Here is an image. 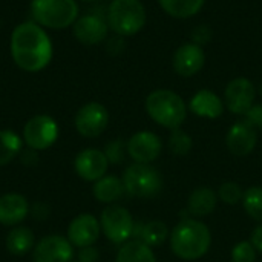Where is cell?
<instances>
[{
    "mask_svg": "<svg viewBox=\"0 0 262 262\" xmlns=\"http://www.w3.org/2000/svg\"><path fill=\"white\" fill-rule=\"evenodd\" d=\"M258 143V130L252 127L246 120L236 121L230 126L226 135V146L235 157L250 155Z\"/></svg>",
    "mask_w": 262,
    "mask_h": 262,
    "instance_id": "13",
    "label": "cell"
},
{
    "mask_svg": "<svg viewBox=\"0 0 262 262\" xmlns=\"http://www.w3.org/2000/svg\"><path fill=\"white\" fill-rule=\"evenodd\" d=\"M21 161H23V164H26V166H32V164H35L37 163V154H35V150H23V155H21Z\"/></svg>",
    "mask_w": 262,
    "mask_h": 262,
    "instance_id": "37",
    "label": "cell"
},
{
    "mask_svg": "<svg viewBox=\"0 0 262 262\" xmlns=\"http://www.w3.org/2000/svg\"><path fill=\"white\" fill-rule=\"evenodd\" d=\"M256 98V88L247 77H236L230 80L224 89V104L235 115H244Z\"/></svg>",
    "mask_w": 262,
    "mask_h": 262,
    "instance_id": "9",
    "label": "cell"
},
{
    "mask_svg": "<svg viewBox=\"0 0 262 262\" xmlns=\"http://www.w3.org/2000/svg\"><path fill=\"white\" fill-rule=\"evenodd\" d=\"M21 152V140L12 130H0V166H6Z\"/></svg>",
    "mask_w": 262,
    "mask_h": 262,
    "instance_id": "26",
    "label": "cell"
},
{
    "mask_svg": "<svg viewBox=\"0 0 262 262\" xmlns=\"http://www.w3.org/2000/svg\"><path fill=\"white\" fill-rule=\"evenodd\" d=\"M146 112L157 124L175 130L187 118L189 106L184 98L172 89H155L146 97Z\"/></svg>",
    "mask_w": 262,
    "mask_h": 262,
    "instance_id": "3",
    "label": "cell"
},
{
    "mask_svg": "<svg viewBox=\"0 0 262 262\" xmlns=\"http://www.w3.org/2000/svg\"><path fill=\"white\" fill-rule=\"evenodd\" d=\"M192 147H193V140L187 132H184L181 127L172 130L169 137V149L173 155H178V157L189 155Z\"/></svg>",
    "mask_w": 262,
    "mask_h": 262,
    "instance_id": "28",
    "label": "cell"
},
{
    "mask_svg": "<svg viewBox=\"0 0 262 262\" xmlns=\"http://www.w3.org/2000/svg\"><path fill=\"white\" fill-rule=\"evenodd\" d=\"M169 241L175 256L184 261H196L210 250L212 233L203 221L186 218L172 229Z\"/></svg>",
    "mask_w": 262,
    "mask_h": 262,
    "instance_id": "2",
    "label": "cell"
},
{
    "mask_svg": "<svg viewBox=\"0 0 262 262\" xmlns=\"http://www.w3.org/2000/svg\"><path fill=\"white\" fill-rule=\"evenodd\" d=\"M81 2H97V0H81Z\"/></svg>",
    "mask_w": 262,
    "mask_h": 262,
    "instance_id": "38",
    "label": "cell"
},
{
    "mask_svg": "<svg viewBox=\"0 0 262 262\" xmlns=\"http://www.w3.org/2000/svg\"><path fill=\"white\" fill-rule=\"evenodd\" d=\"M126 150L135 163L150 164L160 157L163 150V141L150 130H140L129 138Z\"/></svg>",
    "mask_w": 262,
    "mask_h": 262,
    "instance_id": "12",
    "label": "cell"
},
{
    "mask_svg": "<svg viewBox=\"0 0 262 262\" xmlns=\"http://www.w3.org/2000/svg\"><path fill=\"white\" fill-rule=\"evenodd\" d=\"M204 64H206L204 48L193 41L183 43L175 49L172 55V68L175 74L184 78H190L200 74Z\"/></svg>",
    "mask_w": 262,
    "mask_h": 262,
    "instance_id": "11",
    "label": "cell"
},
{
    "mask_svg": "<svg viewBox=\"0 0 262 262\" xmlns=\"http://www.w3.org/2000/svg\"><path fill=\"white\" fill-rule=\"evenodd\" d=\"M218 204V195L213 192V189L207 186L196 187L187 201V210L193 218H204L213 213Z\"/></svg>",
    "mask_w": 262,
    "mask_h": 262,
    "instance_id": "20",
    "label": "cell"
},
{
    "mask_svg": "<svg viewBox=\"0 0 262 262\" xmlns=\"http://www.w3.org/2000/svg\"><path fill=\"white\" fill-rule=\"evenodd\" d=\"M34 247V235L26 227H15L6 236V249L12 255H25Z\"/></svg>",
    "mask_w": 262,
    "mask_h": 262,
    "instance_id": "25",
    "label": "cell"
},
{
    "mask_svg": "<svg viewBox=\"0 0 262 262\" xmlns=\"http://www.w3.org/2000/svg\"><path fill=\"white\" fill-rule=\"evenodd\" d=\"M75 172L84 181H98L106 175L109 161L104 152L98 149H84L75 158Z\"/></svg>",
    "mask_w": 262,
    "mask_h": 262,
    "instance_id": "16",
    "label": "cell"
},
{
    "mask_svg": "<svg viewBox=\"0 0 262 262\" xmlns=\"http://www.w3.org/2000/svg\"><path fill=\"white\" fill-rule=\"evenodd\" d=\"M115 262H157V258L152 247L140 239H132L123 244L117 253Z\"/></svg>",
    "mask_w": 262,
    "mask_h": 262,
    "instance_id": "24",
    "label": "cell"
},
{
    "mask_svg": "<svg viewBox=\"0 0 262 262\" xmlns=\"http://www.w3.org/2000/svg\"><path fill=\"white\" fill-rule=\"evenodd\" d=\"M146 20L147 14L141 0H112L106 12L109 29L121 37L138 34L144 28Z\"/></svg>",
    "mask_w": 262,
    "mask_h": 262,
    "instance_id": "4",
    "label": "cell"
},
{
    "mask_svg": "<svg viewBox=\"0 0 262 262\" xmlns=\"http://www.w3.org/2000/svg\"><path fill=\"white\" fill-rule=\"evenodd\" d=\"M29 212V206L25 196L18 193H6L0 196V224L17 226Z\"/></svg>",
    "mask_w": 262,
    "mask_h": 262,
    "instance_id": "19",
    "label": "cell"
},
{
    "mask_svg": "<svg viewBox=\"0 0 262 262\" xmlns=\"http://www.w3.org/2000/svg\"><path fill=\"white\" fill-rule=\"evenodd\" d=\"M124 184L123 180L115 175H104L98 181H95L92 193L97 201L104 204H112L117 200H120L124 193Z\"/></svg>",
    "mask_w": 262,
    "mask_h": 262,
    "instance_id": "22",
    "label": "cell"
},
{
    "mask_svg": "<svg viewBox=\"0 0 262 262\" xmlns=\"http://www.w3.org/2000/svg\"><path fill=\"white\" fill-rule=\"evenodd\" d=\"M58 137V126L48 115L32 117L23 127V140L32 150L51 147Z\"/></svg>",
    "mask_w": 262,
    "mask_h": 262,
    "instance_id": "8",
    "label": "cell"
},
{
    "mask_svg": "<svg viewBox=\"0 0 262 262\" xmlns=\"http://www.w3.org/2000/svg\"><path fill=\"white\" fill-rule=\"evenodd\" d=\"M259 91H261V94H262V84H261V88H259Z\"/></svg>",
    "mask_w": 262,
    "mask_h": 262,
    "instance_id": "39",
    "label": "cell"
},
{
    "mask_svg": "<svg viewBox=\"0 0 262 262\" xmlns=\"http://www.w3.org/2000/svg\"><path fill=\"white\" fill-rule=\"evenodd\" d=\"M243 195H244V192L241 190L239 184L232 183V181L221 184L220 189H218V198L223 203L230 204V206H235V204L241 203L243 201Z\"/></svg>",
    "mask_w": 262,
    "mask_h": 262,
    "instance_id": "29",
    "label": "cell"
},
{
    "mask_svg": "<svg viewBox=\"0 0 262 262\" xmlns=\"http://www.w3.org/2000/svg\"><path fill=\"white\" fill-rule=\"evenodd\" d=\"M11 55L20 69L38 72L45 69L52 58L51 38L37 23H21L11 35Z\"/></svg>",
    "mask_w": 262,
    "mask_h": 262,
    "instance_id": "1",
    "label": "cell"
},
{
    "mask_svg": "<svg viewBox=\"0 0 262 262\" xmlns=\"http://www.w3.org/2000/svg\"><path fill=\"white\" fill-rule=\"evenodd\" d=\"M109 124L107 109L97 101L86 103L75 115V127L80 135L86 138H95L101 135Z\"/></svg>",
    "mask_w": 262,
    "mask_h": 262,
    "instance_id": "10",
    "label": "cell"
},
{
    "mask_svg": "<svg viewBox=\"0 0 262 262\" xmlns=\"http://www.w3.org/2000/svg\"><path fill=\"white\" fill-rule=\"evenodd\" d=\"M135 239H140L149 247H158L166 243L169 238V229L163 221H149L135 224L134 235Z\"/></svg>",
    "mask_w": 262,
    "mask_h": 262,
    "instance_id": "21",
    "label": "cell"
},
{
    "mask_svg": "<svg viewBox=\"0 0 262 262\" xmlns=\"http://www.w3.org/2000/svg\"><path fill=\"white\" fill-rule=\"evenodd\" d=\"M31 12L41 26L64 29L78 18V5L75 0H32Z\"/></svg>",
    "mask_w": 262,
    "mask_h": 262,
    "instance_id": "5",
    "label": "cell"
},
{
    "mask_svg": "<svg viewBox=\"0 0 262 262\" xmlns=\"http://www.w3.org/2000/svg\"><path fill=\"white\" fill-rule=\"evenodd\" d=\"M72 244L63 236H46L35 244L34 262H71Z\"/></svg>",
    "mask_w": 262,
    "mask_h": 262,
    "instance_id": "14",
    "label": "cell"
},
{
    "mask_svg": "<svg viewBox=\"0 0 262 262\" xmlns=\"http://www.w3.org/2000/svg\"><path fill=\"white\" fill-rule=\"evenodd\" d=\"M243 117L256 130L262 129V104H253Z\"/></svg>",
    "mask_w": 262,
    "mask_h": 262,
    "instance_id": "33",
    "label": "cell"
},
{
    "mask_svg": "<svg viewBox=\"0 0 262 262\" xmlns=\"http://www.w3.org/2000/svg\"><path fill=\"white\" fill-rule=\"evenodd\" d=\"M232 261L255 262L256 261V249L253 247L250 241H241L232 250Z\"/></svg>",
    "mask_w": 262,
    "mask_h": 262,
    "instance_id": "30",
    "label": "cell"
},
{
    "mask_svg": "<svg viewBox=\"0 0 262 262\" xmlns=\"http://www.w3.org/2000/svg\"><path fill=\"white\" fill-rule=\"evenodd\" d=\"M97 259H98V252L92 246L83 247L78 253V262H97Z\"/></svg>",
    "mask_w": 262,
    "mask_h": 262,
    "instance_id": "35",
    "label": "cell"
},
{
    "mask_svg": "<svg viewBox=\"0 0 262 262\" xmlns=\"http://www.w3.org/2000/svg\"><path fill=\"white\" fill-rule=\"evenodd\" d=\"M161 9L178 20L192 18L204 8L206 0H158Z\"/></svg>",
    "mask_w": 262,
    "mask_h": 262,
    "instance_id": "23",
    "label": "cell"
},
{
    "mask_svg": "<svg viewBox=\"0 0 262 262\" xmlns=\"http://www.w3.org/2000/svg\"><path fill=\"white\" fill-rule=\"evenodd\" d=\"M101 232L100 221L89 213L78 215L68 229V239L75 247H91L94 243H97Z\"/></svg>",
    "mask_w": 262,
    "mask_h": 262,
    "instance_id": "15",
    "label": "cell"
},
{
    "mask_svg": "<svg viewBox=\"0 0 262 262\" xmlns=\"http://www.w3.org/2000/svg\"><path fill=\"white\" fill-rule=\"evenodd\" d=\"M100 226L104 236L114 244H124L132 238L135 223L130 212L121 206H109L103 210Z\"/></svg>",
    "mask_w": 262,
    "mask_h": 262,
    "instance_id": "7",
    "label": "cell"
},
{
    "mask_svg": "<svg viewBox=\"0 0 262 262\" xmlns=\"http://www.w3.org/2000/svg\"><path fill=\"white\" fill-rule=\"evenodd\" d=\"M107 21L98 14H86L75 20L74 35L75 38L88 46L98 45L107 37Z\"/></svg>",
    "mask_w": 262,
    "mask_h": 262,
    "instance_id": "17",
    "label": "cell"
},
{
    "mask_svg": "<svg viewBox=\"0 0 262 262\" xmlns=\"http://www.w3.org/2000/svg\"><path fill=\"white\" fill-rule=\"evenodd\" d=\"M126 193L134 198H154L163 190V177L150 164H130L123 173Z\"/></svg>",
    "mask_w": 262,
    "mask_h": 262,
    "instance_id": "6",
    "label": "cell"
},
{
    "mask_svg": "<svg viewBox=\"0 0 262 262\" xmlns=\"http://www.w3.org/2000/svg\"><path fill=\"white\" fill-rule=\"evenodd\" d=\"M243 206L244 210L250 218L262 223V187L253 186L249 187L243 195Z\"/></svg>",
    "mask_w": 262,
    "mask_h": 262,
    "instance_id": "27",
    "label": "cell"
},
{
    "mask_svg": "<svg viewBox=\"0 0 262 262\" xmlns=\"http://www.w3.org/2000/svg\"><path fill=\"white\" fill-rule=\"evenodd\" d=\"M212 38H213V29L209 25H198L192 31V40L190 41H193L200 46H204Z\"/></svg>",
    "mask_w": 262,
    "mask_h": 262,
    "instance_id": "32",
    "label": "cell"
},
{
    "mask_svg": "<svg viewBox=\"0 0 262 262\" xmlns=\"http://www.w3.org/2000/svg\"><path fill=\"white\" fill-rule=\"evenodd\" d=\"M104 155H106L107 161L112 163V164L121 163L123 158H124V143L121 140H114V141L107 143Z\"/></svg>",
    "mask_w": 262,
    "mask_h": 262,
    "instance_id": "31",
    "label": "cell"
},
{
    "mask_svg": "<svg viewBox=\"0 0 262 262\" xmlns=\"http://www.w3.org/2000/svg\"><path fill=\"white\" fill-rule=\"evenodd\" d=\"M226 109L224 100L215 94L210 89H201L189 101V111L195 114L196 117L207 118V120H216L223 115Z\"/></svg>",
    "mask_w": 262,
    "mask_h": 262,
    "instance_id": "18",
    "label": "cell"
},
{
    "mask_svg": "<svg viewBox=\"0 0 262 262\" xmlns=\"http://www.w3.org/2000/svg\"><path fill=\"white\" fill-rule=\"evenodd\" d=\"M250 243L253 244L256 252H261L262 253V224L253 230V233L250 236Z\"/></svg>",
    "mask_w": 262,
    "mask_h": 262,
    "instance_id": "36",
    "label": "cell"
},
{
    "mask_svg": "<svg viewBox=\"0 0 262 262\" xmlns=\"http://www.w3.org/2000/svg\"><path fill=\"white\" fill-rule=\"evenodd\" d=\"M123 51H124V37L115 34V37H112L107 43V52H111L112 55H117Z\"/></svg>",
    "mask_w": 262,
    "mask_h": 262,
    "instance_id": "34",
    "label": "cell"
}]
</instances>
